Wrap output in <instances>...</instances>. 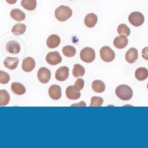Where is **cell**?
Segmentation results:
<instances>
[{
	"label": "cell",
	"instance_id": "1",
	"mask_svg": "<svg viewBox=\"0 0 148 148\" xmlns=\"http://www.w3.org/2000/svg\"><path fill=\"white\" fill-rule=\"evenodd\" d=\"M116 95L123 101L130 100L133 97V91L129 86L122 84L116 88Z\"/></svg>",
	"mask_w": 148,
	"mask_h": 148
},
{
	"label": "cell",
	"instance_id": "2",
	"mask_svg": "<svg viewBox=\"0 0 148 148\" xmlns=\"http://www.w3.org/2000/svg\"><path fill=\"white\" fill-rule=\"evenodd\" d=\"M55 17L60 22H65L72 16V10L67 6L61 5L55 10Z\"/></svg>",
	"mask_w": 148,
	"mask_h": 148
},
{
	"label": "cell",
	"instance_id": "3",
	"mask_svg": "<svg viewBox=\"0 0 148 148\" xmlns=\"http://www.w3.org/2000/svg\"><path fill=\"white\" fill-rule=\"evenodd\" d=\"M100 56L102 60L106 63L112 62L116 57L114 51L109 46H104L101 48L100 50Z\"/></svg>",
	"mask_w": 148,
	"mask_h": 148
},
{
	"label": "cell",
	"instance_id": "4",
	"mask_svg": "<svg viewBox=\"0 0 148 148\" xmlns=\"http://www.w3.org/2000/svg\"><path fill=\"white\" fill-rule=\"evenodd\" d=\"M80 56L82 61L90 63L95 58V52L92 48H85L80 51Z\"/></svg>",
	"mask_w": 148,
	"mask_h": 148
},
{
	"label": "cell",
	"instance_id": "5",
	"mask_svg": "<svg viewBox=\"0 0 148 148\" xmlns=\"http://www.w3.org/2000/svg\"><path fill=\"white\" fill-rule=\"evenodd\" d=\"M129 22L134 27H140L145 22V17L141 12H134L129 16Z\"/></svg>",
	"mask_w": 148,
	"mask_h": 148
},
{
	"label": "cell",
	"instance_id": "6",
	"mask_svg": "<svg viewBox=\"0 0 148 148\" xmlns=\"http://www.w3.org/2000/svg\"><path fill=\"white\" fill-rule=\"evenodd\" d=\"M38 80L42 84H47L51 79V71L47 68L42 67L38 70V73H37Z\"/></svg>",
	"mask_w": 148,
	"mask_h": 148
},
{
	"label": "cell",
	"instance_id": "7",
	"mask_svg": "<svg viewBox=\"0 0 148 148\" xmlns=\"http://www.w3.org/2000/svg\"><path fill=\"white\" fill-rule=\"evenodd\" d=\"M46 60L48 64L51 65V66H56V65L59 64L62 61V58L59 52L54 51L47 54L46 57Z\"/></svg>",
	"mask_w": 148,
	"mask_h": 148
},
{
	"label": "cell",
	"instance_id": "8",
	"mask_svg": "<svg viewBox=\"0 0 148 148\" xmlns=\"http://www.w3.org/2000/svg\"><path fill=\"white\" fill-rule=\"evenodd\" d=\"M69 70L66 66H62L56 71L55 78L59 81H64L69 78Z\"/></svg>",
	"mask_w": 148,
	"mask_h": 148
},
{
	"label": "cell",
	"instance_id": "9",
	"mask_svg": "<svg viewBox=\"0 0 148 148\" xmlns=\"http://www.w3.org/2000/svg\"><path fill=\"white\" fill-rule=\"evenodd\" d=\"M35 67V61L33 58L27 57L23 60L22 69L25 72H31Z\"/></svg>",
	"mask_w": 148,
	"mask_h": 148
},
{
	"label": "cell",
	"instance_id": "10",
	"mask_svg": "<svg viewBox=\"0 0 148 148\" xmlns=\"http://www.w3.org/2000/svg\"><path fill=\"white\" fill-rule=\"evenodd\" d=\"M48 95L53 100H59L62 97V88L57 85L51 86L48 89Z\"/></svg>",
	"mask_w": 148,
	"mask_h": 148
},
{
	"label": "cell",
	"instance_id": "11",
	"mask_svg": "<svg viewBox=\"0 0 148 148\" xmlns=\"http://www.w3.org/2000/svg\"><path fill=\"white\" fill-rule=\"evenodd\" d=\"M6 50H7V51L9 53H11V54H17V53H20V50H21V46H20V44L18 42L12 40L7 43Z\"/></svg>",
	"mask_w": 148,
	"mask_h": 148
},
{
	"label": "cell",
	"instance_id": "12",
	"mask_svg": "<svg viewBox=\"0 0 148 148\" xmlns=\"http://www.w3.org/2000/svg\"><path fill=\"white\" fill-rule=\"evenodd\" d=\"M125 59L127 63H134L138 59V50L136 48H130L125 54Z\"/></svg>",
	"mask_w": 148,
	"mask_h": 148
},
{
	"label": "cell",
	"instance_id": "13",
	"mask_svg": "<svg viewBox=\"0 0 148 148\" xmlns=\"http://www.w3.org/2000/svg\"><path fill=\"white\" fill-rule=\"evenodd\" d=\"M129 43V40L127 36L120 35V36L115 38L113 40V45L118 49H124L127 46Z\"/></svg>",
	"mask_w": 148,
	"mask_h": 148
},
{
	"label": "cell",
	"instance_id": "14",
	"mask_svg": "<svg viewBox=\"0 0 148 148\" xmlns=\"http://www.w3.org/2000/svg\"><path fill=\"white\" fill-rule=\"evenodd\" d=\"M19 63V59L17 58L7 57L4 60V66L9 70H15L17 69Z\"/></svg>",
	"mask_w": 148,
	"mask_h": 148
},
{
	"label": "cell",
	"instance_id": "15",
	"mask_svg": "<svg viewBox=\"0 0 148 148\" xmlns=\"http://www.w3.org/2000/svg\"><path fill=\"white\" fill-rule=\"evenodd\" d=\"M85 26L89 28L94 27L98 23V17L94 13H89L85 17L84 20Z\"/></svg>",
	"mask_w": 148,
	"mask_h": 148
},
{
	"label": "cell",
	"instance_id": "16",
	"mask_svg": "<svg viewBox=\"0 0 148 148\" xmlns=\"http://www.w3.org/2000/svg\"><path fill=\"white\" fill-rule=\"evenodd\" d=\"M61 39L57 35H51L48 38L46 45L48 48H56L60 45Z\"/></svg>",
	"mask_w": 148,
	"mask_h": 148
},
{
	"label": "cell",
	"instance_id": "17",
	"mask_svg": "<svg viewBox=\"0 0 148 148\" xmlns=\"http://www.w3.org/2000/svg\"><path fill=\"white\" fill-rule=\"evenodd\" d=\"M66 96L70 100H77L80 98L81 94L75 89L73 86H69L66 89Z\"/></svg>",
	"mask_w": 148,
	"mask_h": 148
},
{
	"label": "cell",
	"instance_id": "18",
	"mask_svg": "<svg viewBox=\"0 0 148 148\" xmlns=\"http://www.w3.org/2000/svg\"><path fill=\"white\" fill-rule=\"evenodd\" d=\"M10 17L15 21L21 22L26 19V14L19 9H13L10 12Z\"/></svg>",
	"mask_w": 148,
	"mask_h": 148
},
{
	"label": "cell",
	"instance_id": "19",
	"mask_svg": "<svg viewBox=\"0 0 148 148\" xmlns=\"http://www.w3.org/2000/svg\"><path fill=\"white\" fill-rule=\"evenodd\" d=\"M11 90L16 95H23L26 93V89L24 86L18 82H14L11 85Z\"/></svg>",
	"mask_w": 148,
	"mask_h": 148
},
{
	"label": "cell",
	"instance_id": "20",
	"mask_svg": "<svg viewBox=\"0 0 148 148\" xmlns=\"http://www.w3.org/2000/svg\"><path fill=\"white\" fill-rule=\"evenodd\" d=\"M136 79L140 81H143L148 78V70L145 68H139L135 71Z\"/></svg>",
	"mask_w": 148,
	"mask_h": 148
},
{
	"label": "cell",
	"instance_id": "21",
	"mask_svg": "<svg viewBox=\"0 0 148 148\" xmlns=\"http://www.w3.org/2000/svg\"><path fill=\"white\" fill-rule=\"evenodd\" d=\"M92 89L95 93H103L106 89V85L100 80H95L92 83Z\"/></svg>",
	"mask_w": 148,
	"mask_h": 148
},
{
	"label": "cell",
	"instance_id": "22",
	"mask_svg": "<svg viewBox=\"0 0 148 148\" xmlns=\"http://www.w3.org/2000/svg\"><path fill=\"white\" fill-rule=\"evenodd\" d=\"M26 28H27V27H26V25L22 24V23H18V24L15 25L12 27V33L15 35H17V36L22 35L26 32Z\"/></svg>",
	"mask_w": 148,
	"mask_h": 148
},
{
	"label": "cell",
	"instance_id": "23",
	"mask_svg": "<svg viewBox=\"0 0 148 148\" xmlns=\"http://www.w3.org/2000/svg\"><path fill=\"white\" fill-rule=\"evenodd\" d=\"M21 5L26 10L33 11L36 8L37 1L36 0H22Z\"/></svg>",
	"mask_w": 148,
	"mask_h": 148
},
{
	"label": "cell",
	"instance_id": "24",
	"mask_svg": "<svg viewBox=\"0 0 148 148\" xmlns=\"http://www.w3.org/2000/svg\"><path fill=\"white\" fill-rule=\"evenodd\" d=\"M10 101V96L6 90H0V106H7Z\"/></svg>",
	"mask_w": 148,
	"mask_h": 148
},
{
	"label": "cell",
	"instance_id": "25",
	"mask_svg": "<svg viewBox=\"0 0 148 148\" xmlns=\"http://www.w3.org/2000/svg\"><path fill=\"white\" fill-rule=\"evenodd\" d=\"M85 68L80 64H75L74 66L73 71H72V74L75 78H79V77H82L85 75Z\"/></svg>",
	"mask_w": 148,
	"mask_h": 148
},
{
	"label": "cell",
	"instance_id": "26",
	"mask_svg": "<svg viewBox=\"0 0 148 148\" xmlns=\"http://www.w3.org/2000/svg\"><path fill=\"white\" fill-rule=\"evenodd\" d=\"M62 53L64 56L68 58H72L76 55V49L73 46L66 45L62 48Z\"/></svg>",
	"mask_w": 148,
	"mask_h": 148
},
{
	"label": "cell",
	"instance_id": "27",
	"mask_svg": "<svg viewBox=\"0 0 148 148\" xmlns=\"http://www.w3.org/2000/svg\"><path fill=\"white\" fill-rule=\"evenodd\" d=\"M117 32L119 35H124V36H129L131 33L130 28L125 24H121L118 25L117 28Z\"/></svg>",
	"mask_w": 148,
	"mask_h": 148
},
{
	"label": "cell",
	"instance_id": "28",
	"mask_svg": "<svg viewBox=\"0 0 148 148\" xmlns=\"http://www.w3.org/2000/svg\"><path fill=\"white\" fill-rule=\"evenodd\" d=\"M103 103V99L101 97H93L91 98V102H90V106H101Z\"/></svg>",
	"mask_w": 148,
	"mask_h": 148
},
{
	"label": "cell",
	"instance_id": "29",
	"mask_svg": "<svg viewBox=\"0 0 148 148\" xmlns=\"http://www.w3.org/2000/svg\"><path fill=\"white\" fill-rule=\"evenodd\" d=\"M10 80V76L7 72L3 71H0V84H8Z\"/></svg>",
	"mask_w": 148,
	"mask_h": 148
},
{
	"label": "cell",
	"instance_id": "30",
	"mask_svg": "<svg viewBox=\"0 0 148 148\" xmlns=\"http://www.w3.org/2000/svg\"><path fill=\"white\" fill-rule=\"evenodd\" d=\"M84 85H85V81H84V80L82 78H78L73 86L76 91H80L84 88Z\"/></svg>",
	"mask_w": 148,
	"mask_h": 148
},
{
	"label": "cell",
	"instance_id": "31",
	"mask_svg": "<svg viewBox=\"0 0 148 148\" xmlns=\"http://www.w3.org/2000/svg\"><path fill=\"white\" fill-rule=\"evenodd\" d=\"M142 56L145 60H148V47H145L142 51Z\"/></svg>",
	"mask_w": 148,
	"mask_h": 148
},
{
	"label": "cell",
	"instance_id": "32",
	"mask_svg": "<svg viewBox=\"0 0 148 148\" xmlns=\"http://www.w3.org/2000/svg\"><path fill=\"white\" fill-rule=\"evenodd\" d=\"M85 106L86 104L85 103V102H81V103H76V104H72V106Z\"/></svg>",
	"mask_w": 148,
	"mask_h": 148
},
{
	"label": "cell",
	"instance_id": "33",
	"mask_svg": "<svg viewBox=\"0 0 148 148\" xmlns=\"http://www.w3.org/2000/svg\"><path fill=\"white\" fill-rule=\"evenodd\" d=\"M17 0H6V1H7V2L10 4H15V3L17 2Z\"/></svg>",
	"mask_w": 148,
	"mask_h": 148
},
{
	"label": "cell",
	"instance_id": "34",
	"mask_svg": "<svg viewBox=\"0 0 148 148\" xmlns=\"http://www.w3.org/2000/svg\"><path fill=\"white\" fill-rule=\"evenodd\" d=\"M147 89H148V84H147Z\"/></svg>",
	"mask_w": 148,
	"mask_h": 148
}]
</instances>
